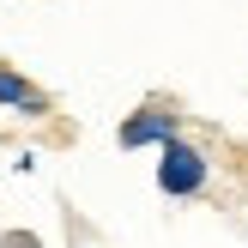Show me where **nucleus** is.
<instances>
[{"mask_svg":"<svg viewBox=\"0 0 248 248\" xmlns=\"http://www.w3.org/2000/svg\"><path fill=\"white\" fill-rule=\"evenodd\" d=\"M206 176H212V164H206V152H200V145L170 140L164 152H157V188H164V194H176V200L200 194V188H206Z\"/></svg>","mask_w":248,"mask_h":248,"instance_id":"nucleus-1","label":"nucleus"},{"mask_svg":"<svg viewBox=\"0 0 248 248\" xmlns=\"http://www.w3.org/2000/svg\"><path fill=\"white\" fill-rule=\"evenodd\" d=\"M176 127H182L176 109H140V115L121 127V145H127V152H133V145H170V140H176Z\"/></svg>","mask_w":248,"mask_h":248,"instance_id":"nucleus-2","label":"nucleus"},{"mask_svg":"<svg viewBox=\"0 0 248 248\" xmlns=\"http://www.w3.org/2000/svg\"><path fill=\"white\" fill-rule=\"evenodd\" d=\"M0 103H6V109H18V115H43V91H36V85H24L18 79V73H6V67H0Z\"/></svg>","mask_w":248,"mask_h":248,"instance_id":"nucleus-3","label":"nucleus"}]
</instances>
